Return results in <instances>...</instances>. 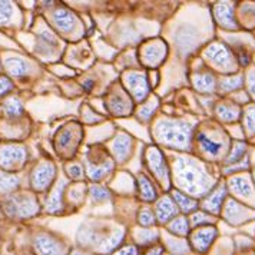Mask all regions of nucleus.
Here are the masks:
<instances>
[{"mask_svg": "<svg viewBox=\"0 0 255 255\" xmlns=\"http://www.w3.org/2000/svg\"><path fill=\"white\" fill-rule=\"evenodd\" d=\"M6 69L14 78H22V76H24L29 72L30 66H29V63L24 59L14 56V58L6 59Z\"/></svg>", "mask_w": 255, "mask_h": 255, "instance_id": "aec40b11", "label": "nucleus"}, {"mask_svg": "<svg viewBox=\"0 0 255 255\" xmlns=\"http://www.w3.org/2000/svg\"><path fill=\"white\" fill-rule=\"evenodd\" d=\"M35 250L39 255H65V245L56 238L40 234L35 240Z\"/></svg>", "mask_w": 255, "mask_h": 255, "instance_id": "9d476101", "label": "nucleus"}, {"mask_svg": "<svg viewBox=\"0 0 255 255\" xmlns=\"http://www.w3.org/2000/svg\"><path fill=\"white\" fill-rule=\"evenodd\" d=\"M244 152H245V146H244L243 143H237V145L234 146V151L231 152L230 158H228V162H235V161H238V159L244 155Z\"/></svg>", "mask_w": 255, "mask_h": 255, "instance_id": "4c0bfd02", "label": "nucleus"}, {"mask_svg": "<svg viewBox=\"0 0 255 255\" xmlns=\"http://www.w3.org/2000/svg\"><path fill=\"white\" fill-rule=\"evenodd\" d=\"M211 220V217H208L207 214H204V212H194L192 215H191V222L194 224V225H202V224H208Z\"/></svg>", "mask_w": 255, "mask_h": 255, "instance_id": "c9c22d12", "label": "nucleus"}, {"mask_svg": "<svg viewBox=\"0 0 255 255\" xmlns=\"http://www.w3.org/2000/svg\"><path fill=\"white\" fill-rule=\"evenodd\" d=\"M145 162H146L148 169L156 178V181L165 189H168L169 188V182H171V179H169V168H168V163L165 161V156H163L162 152L159 151L158 148H155V146H149L146 149V153H145Z\"/></svg>", "mask_w": 255, "mask_h": 255, "instance_id": "39448f33", "label": "nucleus"}, {"mask_svg": "<svg viewBox=\"0 0 255 255\" xmlns=\"http://www.w3.org/2000/svg\"><path fill=\"white\" fill-rule=\"evenodd\" d=\"M178 212H179V208L176 207L175 201L171 197H162L156 201L155 217L158 222L166 224L171 220H174L175 217H178Z\"/></svg>", "mask_w": 255, "mask_h": 255, "instance_id": "ddd939ff", "label": "nucleus"}, {"mask_svg": "<svg viewBox=\"0 0 255 255\" xmlns=\"http://www.w3.org/2000/svg\"><path fill=\"white\" fill-rule=\"evenodd\" d=\"M27 152L22 145H3L0 146V166L12 171L19 169L26 162Z\"/></svg>", "mask_w": 255, "mask_h": 255, "instance_id": "0eeeda50", "label": "nucleus"}, {"mask_svg": "<svg viewBox=\"0 0 255 255\" xmlns=\"http://www.w3.org/2000/svg\"><path fill=\"white\" fill-rule=\"evenodd\" d=\"M192 83L201 92H211L214 89V78L209 73H195L192 76Z\"/></svg>", "mask_w": 255, "mask_h": 255, "instance_id": "a878e982", "label": "nucleus"}, {"mask_svg": "<svg viewBox=\"0 0 255 255\" xmlns=\"http://www.w3.org/2000/svg\"><path fill=\"white\" fill-rule=\"evenodd\" d=\"M205 55L217 66H225V65H228L231 62L230 52L224 46H221V45H212V46H209L207 49V53Z\"/></svg>", "mask_w": 255, "mask_h": 255, "instance_id": "f3484780", "label": "nucleus"}, {"mask_svg": "<svg viewBox=\"0 0 255 255\" xmlns=\"http://www.w3.org/2000/svg\"><path fill=\"white\" fill-rule=\"evenodd\" d=\"M215 235H217V231L214 228H208V227L207 228H199V230H197V231L192 234L191 244H192V247L197 251L204 253V251L208 250V247L214 241Z\"/></svg>", "mask_w": 255, "mask_h": 255, "instance_id": "dca6fc26", "label": "nucleus"}, {"mask_svg": "<svg viewBox=\"0 0 255 255\" xmlns=\"http://www.w3.org/2000/svg\"><path fill=\"white\" fill-rule=\"evenodd\" d=\"M175 182L181 189L192 195H202L209 186L208 176L195 161L176 158L174 163Z\"/></svg>", "mask_w": 255, "mask_h": 255, "instance_id": "f03ea898", "label": "nucleus"}, {"mask_svg": "<svg viewBox=\"0 0 255 255\" xmlns=\"http://www.w3.org/2000/svg\"><path fill=\"white\" fill-rule=\"evenodd\" d=\"M133 146V140L127 133H118L115 139L111 142V152L115 156L118 162H124L129 158V153L132 151Z\"/></svg>", "mask_w": 255, "mask_h": 255, "instance_id": "4468645a", "label": "nucleus"}, {"mask_svg": "<svg viewBox=\"0 0 255 255\" xmlns=\"http://www.w3.org/2000/svg\"><path fill=\"white\" fill-rule=\"evenodd\" d=\"M70 255H85V254H82L81 251H73Z\"/></svg>", "mask_w": 255, "mask_h": 255, "instance_id": "c03bdc74", "label": "nucleus"}, {"mask_svg": "<svg viewBox=\"0 0 255 255\" xmlns=\"http://www.w3.org/2000/svg\"><path fill=\"white\" fill-rule=\"evenodd\" d=\"M13 4L9 1H0V24L7 23L13 16Z\"/></svg>", "mask_w": 255, "mask_h": 255, "instance_id": "72a5a7b5", "label": "nucleus"}, {"mask_svg": "<svg viewBox=\"0 0 255 255\" xmlns=\"http://www.w3.org/2000/svg\"><path fill=\"white\" fill-rule=\"evenodd\" d=\"M89 194L92 198L93 202H105V201H109L111 199V192L108 188L101 185H92V188L89 189Z\"/></svg>", "mask_w": 255, "mask_h": 255, "instance_id": "c85d7f7f", "label": "nucleus"}, {"mask_svg": "<svg viewBox=\"0 0 255 255\" xmlns=\"http://www.w3.org/2000/svg\"><path fill=\"white\" fill-rule=\"evenodd\" d=\"M218 16H222L220 19L221 24H224V26H227V27H231L234 26V20H232V16L231 13L228 9H225V12H224V7H220V13H218Z\"/></svg>", "mask_w": 255, "mask_h": 255, "instance_id": "e433bc0d", "label": "nucleus"}, {"mask_svg": "<svg viewBox=\"0 0 255 255\" xmlns=\"http://www.w3.org/2000/svg\"><path fill=\"white\" fill-rule=\"evenodd\" d=\"M172 199L175 201L176 207L181 209L182 212H185V214L195 212V209L198 208L197 201L189 198L185 194H182V192H179V189H174L172 191Z\"/></svg>", "mask_w": 255, "mask_h": 255, "instance_id": "412c9836", "label": "nucleus"}, {"mask_svg": "<svg viewBox=\"0 0 255 255\" xmlns=\"http://www.w3.org/2000/svg\"><path fill=\"white\" fill-rule=\"evenodd\" d=\"M156 108H158V99L155 96H152L149 101H146L142 106L138 108L136 118L140 119V122H148L152 116H153V114L156 112Z\"/></svg>", "mask_w": 255, "mask_h": 255, "instance_id": "b1692460", "label": "nucleus"}, {"mask_svg": "<svg viewBox=\"0 0 255 255\" xmlns=\"http://www.w3.org/2000/svg\"><path fill=\"white\" fill-rule=\"evenodd\" d=\"M254 111H250L247 115V128L250 130H255V108H253Z\"/></svg>", "mask_w": 255, "mask_h": 255, "instance_id": "79ce46f5", "label": "nucleus"}, {"mask_svg": "<svg viewBox=\"0 0 255 255\" xmlns=\"http://www.w3.org/2000/svg\"><path fill=\"white\" fill-rule=\"evenodd\" d=\"M66 174L73 181H81V179H83L85 171H83V166L79 162H72L66 165Z\"/></svg>", "mask_w": 255, "mask_h": 255, "instance_id": "473e14b6", "label": "nucleus"}, {"mask_svg": "<svg viewBox=\"0 0 255 255\" xmlns=\"http://www.w3.org/2000/svg\"><path fill=\"white\" fill-rule=\"evenodd\" d=\"M224 197V191H217V192H214L211 197L204 202V208L209 209L211 212H217L218 209H220L221 205V199Z\"/></svg>", "mask_w": 255, "mask_h": 255, "instance_id": "2f4dec72", "label": "nucleus"}, {"mask_svg": "<svg viewBox=\"0 0 255 255\" xmlns=\"http://www.w3.org/2000/svg\"><path fill=\"white\" fill-rule=\"evenodd\" d=\"M108 108L112 114L118 116H124L130 114L132 111V101L129 99L128 93H125L122 89H116L115 92L109 95L108 99Z\"/></svg>", "mask_w": 255, "mask_h": 255, "instance_id": "f8f14e48", "label": "nucleus"}, {"mask_svg": "<svg viewBox=\"0 0 255 255\" xmlns=\"http://www.w3.org/2000/svg\"><path fill=\"white\" fill-rule=\"evenodd\" d=\"M56 174V168L52 162H45L39 163L35 168V171L32 172V186L36 191H45L47 189L53 178Z\"/></svg>", "mask_w": 255, "mask_h": 255, "instance_id": "1a4fd4ad", "label": "nucleus"}, {"mask_svg": "<svg viewBox=\"0 0 255 255\" xmlns=\"http://www.w3.org/2000/svg\"><path fill=\"white\" fill-rule=\"evenodd\" d=\"M124 85L136 102H143L149 93V83L143 72L129 70L124 75Z\"/></svg>", "mask_w": 255, "mask_h": 255, "instance_id": "423d86ee", "label": "nucleus"}, {"mask_svg": "<svg viewBox=\"0 0 255 255\" xmlns=\"http://www.w3.org/2000/svg\"><path fill=\"white\" fill-rule=\"evenodd\" d=\"M114 255H138V250L132 245H128V247L118 250Z\"/></svg>", "mask_w": 255, "mask_h": 255, "instance_id": "a19ab883", "label": "nucleus"}, {"mask_svg": "<svg viewBox=\"0 0 255 255\" xmlns=\"http://www.w3.org/2000/svg\"><path fill=\"white\" fill-rule=\"evenodd\" d=\"M52 17H53V24L56 26V29L63 33H68L78 26V17L66 7H58L53 12Z\"/></svg>", "mask_w": 255, "mask_h": 255, "instance_id": "2eb2a0df", "label": "nucleus"}, {"mask_svg": "<svg viewBox=\"0 0 255 255\" xmlns=\"http://www.w3.org/2000/svg\"><path fill=\"white\" fill-rule=\"evenodd\" d=\"M63 188H65V182L60 181L56 188L52 191L50 197L46 202V211L50 214H58L59 211H62V195H63Z\"/></svg>", "mask_w": 255, "mask_h": 255, "instance_id": "4be33fe9", "label": "nucleus"}, {"mask_svg": "<svg viewBox=\"0 0 255 255\" xmlns=\"http://www.w3.org/2000/svg\"><path fill=\"white\" fill-rule=\"evenodd\" d=\"M138 189H139V197L143 202H153L156 201L158 194L156 189L151 182V179L145 175L138 176Z\"/></svg>", "mask_w": 255, "mask_h": 255, "instance_id": "a211bd4d", "label": "nucleus"}, {"mask_svg": "<svg viewBox=\"0 0 255 255\" xmlns=\"http://www.w3.org/2000/svg\"><path fill=\"white\" fill-rule=\"evenodd\" d=\"M240 82H241L240 78H232V79H225L222 85H224V89H225V91H232V89L238 88Z\"/></svg>", "mask_w": 255, "mask_h": 255, "instance_id": "ea45409f", "label": "nucleus"}, {"mask_svg": "<svg viewBox=\"0 0 255 255\" xmlns=\"http://www.w3.org/2000/svg\"><path fill=\"white\" fill-rule=\"evenodd\" d=\"M20 185V179L16 175L0 172V192L1 194H9L14 189H17Z\"/></svg>", "mask_w": 255, "mask_h": 255, "instance_id": "393cba45", "label": "nucleus"}, {"mask_svg": "<svg viewBox=\"0 0 255 255\" xmlns=\"http://www.w3.org/2000/svg\"><path fill=\"white\" fill-rule=\"evenodd\" d=\"M3 109H4V114L7 116H19L23 114V106L22 104L16 99V98H10L7 99L4 104H3Z\"/></svg>", "mask_w": 255, "mask_h": 255, "instance_id": "cd10ccee", "label": "nucleus"}, {"mask_svg": "<svg viewBox=\"0 0 255 255\" xmlns=\"http://www.w3.org/2000/svg\"><path fill=\"white\" fill-rule=\"evenodd\" d=\"M198 142H199V146L204 151V153H207L209 156H217L222 149V143L217 139H214V138H211L208 133H205V132L199 133Z\"/></svg>", "mask_w": 255, "mask_h": 255, "instance_id": "6ab92c4d", "label": "nucleus"}, {"mask_svg": "<svg viewBox=\"0 0 255 255\" xmlns=\"http://www.w3.org/2000/svg\"><path fill=\"white\" fill-rule=\"evenodd\" d=\"M166 247L175 255H182L188 253V245L184 241H179L178 238H166Z\"/></svg>", "mask_w": 255, "mask_h": 255, "instance_id": "7c9ffc66", "label": "nucleus"}, {"mask_svg": "<svg viewBox=\"0 0 255 255\" xmlns=\"http://www.w3.org/2000/svg\"><path fill=\"white\" fill-rule=\"evenodd\" d=\"M79 138H81V130L79 128L76 127H65L60 133L58 135L56 138V146H58V151H68V152H73L75 148L78 146V142H79Z\"/></svg>", "mask_w": 255, "mask_h": 255, "instance_id": "9b49d317", "label": "nucleus"}, {"mask_svg": "<svg viewBox=\"0 0 255 255\" xmlns=\"http://www.w3.org/2000/svg\"><path fill=\"white\" fill-rule=\"evenodd\" d=\"M112 168L114 161L109 158L106 152L93 149L86 153V174L95 182L104 179L112 171Z\"/></svg>", "mask_w": 255, "mask_h": 255, "instance_id": "20e7f679", "label": "nucleus"}, {"mask_svg": "<svg viewBox=\"0 0 255 255\" xmlns=\"http://www.w3.org/2000/svg\"><path fill=\"white\" fill-rule=\"evenodd\" d=\"M159 234L156 230H139L135 232V240L140 245H148V244L155 243L158 240Z\"/></svg>", "mask_w": 255, "mask_h": 255, "instance_id": "bb28decb", "label": "nucleus"}, {"mask_svg": "<svg viewBox=\"0 0 255 255\" xmlns=\"http://www.w3.org/2000/svg\"><path fill=\"white\" fill-rule=\"evenodd\" d=\"M168 231L174 234L175 237H185L189 232V221L185 217H175L166 225Z\"/></svg>", "mask_w": 255, "mask_h": 255, "instance_id": "5701e85b", "label": "nucleus"}, {"mask_svg": "<svg viewBox=\"0 0 255 255\" xmlns=\"http://www.w3.org/2000/svg\"><path fill=\"white\" fill-rule=\"evenodd\" d=\"M218 115L227 121V122H232L237 116H238V111L235 108H231V106H221V109L218 108Z\"/></svg>", "mask_w": 255, "mask_h": 255, "instance_id": "f704fd0d", "label": "nucleus"}, {"mask_svg": "<svg viewBox=\"0 0 255 255\" xmlns=\"http://www.w3.org/2000/svg\"><path fill=\"white\" fill-rule=\"evenodd\" d=\"M4 212L14 218H27L37 214V202L33 197L27 194H16L4 198L1 202Z\"/></svg>", "mask_w": 255, "mask_h": 255, "instance_id": "7ed1b4c3", "label": "nucleus"}, {"mask_svg": "<svg viewBox=\"0 0 255 255\" xmlns=\"http://www.w3.org/2000/svg\"><path fill=\"white\" fill-rule=\"evenodd\" d=\"M165 56H166V45L159 39H155V40L145 43L140 49L139 53L142 63L149 66V68L159 66L163 62Z\"/></svg>", "mask_w": 255, "mask_h": 255, "instance_id": "6e6552de", "label": "nucleus"}, {"mask_svg": "<svg viewBox=\"0 0 255 255\" xmlns=\"http://www.w3.org/2000/svg\"><path fill=\"white\" fill-rule=\"evenodd\" d=\"M138 221L142 227H153L155 222H156V217H155V212L148 207H143L140 209L139 214H138Z\"/></svg>", "mask_w": 255, "mask_h": 255, "instance_id": "c756f323", "label": "nucleus"}, {"mask_svg": "<svg viewBox=\"0 0 255 255\" xmlns=\"http://www.w3.org/2000/svg\"><path fill=\"white\" fill-rule=\"evenodd\" d=\"M192 135V124L182 119L162 118L155 125V138L165 146L188 151Z\"/></svg>", "mask_w": 255, "mask_h": 255, "instance_id": "f257e3e1", "label": "nucleus"}, {"mask_svg": "<svg viewBox=\"0 0 255 255\" xmlns=\"http://www.w3.org/2000/svg\"><path fill=\"white\" fill-rule=\"evenodd\" d=\"M162 253H163L162 247H159V245H155V247H152L151 250H148L145 255H162Z\"/></svg>", "mask_w": 255, "mask_h": 255, "instance_id": "37998d69", "label": "nucleus"}, {"mask_svg": "<svg viewBox=\"0 0 255 255\" xmlns=\"http://www.w3.org/2000/svg\"><path fill=\"white\" fill-rule=\"evenodd\" d=\"M13 89V83L9 78L6 76H0V96L6 95L7 92H10Z\"/></svg>", "mask_w": 255, "mask_h": 255, "instance_id": "58836bf2", "label": "nucleus"}]
</instances>
